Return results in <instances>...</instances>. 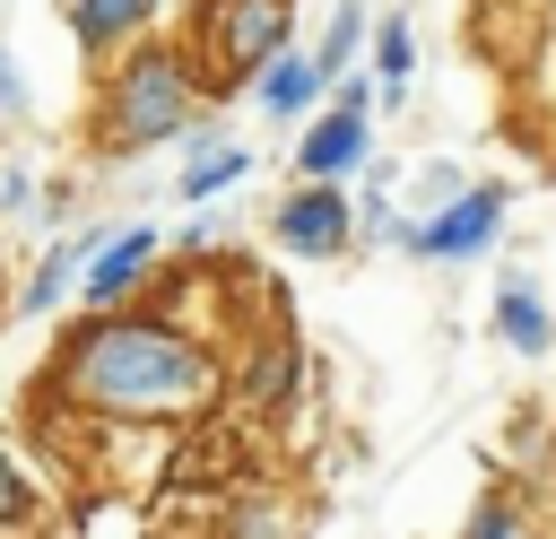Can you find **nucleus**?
Masks as SVG:
<instances>
[{"label":"nucleus","instance_id":"1","mask_svg":"<svg viewBox=\"0 0 556 539\" xmlns=\"http://www.w3.org/2000/svg\"><path fill=\"white\" fill-rule=\"evenodd\" d=\"M208 383H217L208 348L148 313H96L87 330L61 339V391L104 417H174V409L208 400Z\"/></svg>","mask_w":556,"mask_h":539},{"label":"nucleus","instance_id":"2","mask_svg":"<svg viewBox=\"0 0 556 539\" xmlns=\"http://www.w3.org/2000/svg\"><path fill=\"white\" fill-rule=\"evenodd\" d=\"M200 70L191 52L174 43H130L113 70H104V96H96V148L104 156H139L156 139H174L191 113H200Z\"/></svg>","mask_w":556,"mask_h":539},{"label":"nucleus","instance_id":"3","mask_svg":"<svg viewBox=\"0 0 556 539\" xmlns=\"http://www.w3.org/2000/svg\"><path fill=\"white\" fill-rule=\"evenodd\" d=\"M504 209H513V191H504V183H469L460 200L426 209V217L400 235V252H417V261H478V252L504 235Z\"/></svg>","mask_w":556,"mask_h":539},{"label":"nucleus","instance_id":"4","mask_svg":"<svg viewBox=\"0 0 556 539\" xmlns=\"http://www.w3.org/2000/svg\"><path fill=\"white\" fill-rule=\"evenodd\" d=\"M208 17H217V70H226L208 96L252 87V78L287 52V26H295V9H287V0H217Z\"/></svg>","mask_w":556,"mask_h":539},{"label":"nucleus","instance_id":"5","mask_svg":"<svg viewBox=\"0 0 556 539\" xmlns=\"http://www.w3.org/2000/svg\"><path fill=\"white\" fill-rule=\"evenodd\" d=\"M269 235H278V252H295V261H339V252L356 243V200L330 191V183H295V191L269 209Z\"/></svg>","mask_w":556,"mask_h":539},{"label":"nucleus","instance_id":"6","mask_svg":"<svg viewBox=\"0 0 556 539\" xmlns=\"http://www.w3.org/2000/svg\"><path fill=\"white\" fill-rule=\"evenodd\" d=\"M365 148H374V113L321 104V113L304 122V139H295V174H304V183H330V191H348V174L365 165Z\"/></svg>","mask_w":556,"mask_h":539},{"label":"nucleus","instance_id":"7","mask_svg":"<svg viewBox=\"0 0 556 539\" xmlns=\"http://www.w3.org/2000/svg\"><path fill=\"white\" fill-rule=\"evenodd\" d=\"M156 9H165V0H61V17H70V43H78L87 61H113V52L148 43Z\"/></svg>","mask_w":556,"mask_h":539},{"label":"nucleus","instance_id":"8","mask_svg":"<svg viewBox=\"0 0 556 539\" xmlns=\"http://www.w3.org/2000/svg\"><path fill=\"white\" fill-rule=\"evenodd\" d=\"M148 261H156V226H148V217H139V226H113V235H104V252L87 261L78 296H87L96 313H122V296L148 278Z\"/></svg>","mask_w":556,"mask_h":539},{"label":"nucleus","instance_id":"9","mask_svg":"<svg viewBox=\"0 0 556 539\" xmlns=\"http://www.w3.org/2000/svg\"><path fill=\"white\" fill-rule=\"evenodd\" d=\"M252 104H261L269 122H304L313 104H330V96H321V78H313V52H295V43H287V52L252 78Z\"/></svg>","mask_w":556,"mask_h":539},{"label":"nucleus","instance_id":"10","mask_svg":"<svg viewBox=\"0 0 556 539\" xmlns=\"http://www.w3.org/2000/svg\"><path fill=\"white\" fill-rule=\"evenodd\" d=\"M495 339L521 348V356H547V348H556V313L539 304L530 278H504V287H495Z\"/></svg>","mask_w":556,"mask_h":539},{"label":"nucleus","instance_id":"11","mask_svg":"<svg viewBox=\"0 0 556 539\" xmlns=\"http://www.w3.org/2000/svg\"><path fill=\"white\" fill-rule=\"evenodd\" d=\"M104 252V226H87L78 243H52L43 261H35V278H26V296H17V313H52L61 296H70V278H87V261Z\"/></svg>","mask_w":556,"mask_h":539},{"label":"nucleus","instance_id":"12","mask_svg":"<svg viewBox=\"0 0 556 539\" xmlns=\"http://www.w3.org/2000/svg\"><path fill=\"white\" fill-rule=\"evenodd\" d=\"M252 174V148H235V139H208V148H191L182 156V174H174V191L200 209V200H217V191H235Z\"/></svg>","mask_w":556,"mask_h":539},{"label":"nucleus","instance_id":"13","mask_svg":"<svg viewBox=\"0 0 556 539\" xmlns=\"http://www.w3.org/2000/svg\"><path fill=\"white\" fill-rule=\"evenodd\" d=\"M408 70H417V26H408V17H382V26H374V87L400 104V96H408Z\"/></svg>","mask_w":556,"mask_h":539},{"label":"nucleus","instance_id":"14","mask_svg":"<svg viewBox=\"0 0 556 539\" xmlns=\"http://www.w3.org/2000/svg\"><path fill=\"white\" fill-rule=\"evenodd\" d=\"M356 43H365V9H339V17H330V35L313 43V78H321V96H330V87H348Z\"/></svg>","mask_w":556,"mask_h":539},{"label":"nucleus","instance_id":"15","mask_svg":"<svg viewBox=\"0 0 556 539\" xmlns=\"http://www.w3.org/2000/svg\"><path fill=\"white\" fill-rule=\"evenodd\" d=\"M460 539H521V513H513L504 496H478L469 522H460Z\"/></svg>","mask_w":556,"mask_h":539},{"label":"nucleus","instance_id":"16","mask_svg":"<svg viewBox=\"0 0 556 539\" xmlns=\"http://www.w3.org/2000/svg\"><path fill=\"white\" fill-rule=\"evenodd\" d=\"M0 113H9V122H26V113H35V96H26V70H17V52H9V43H0Z\"/></svg>","mask_w":556,"mask_h":539},{"label":"nucleus","instance_id":"17","mask_svg":"<svg viewBox=\"0 0 556 539\" xmlns=\"http://www.w3.org/2000/svg\"><path fill=\"white\" fill-rule=\"evenodd\" d=\"M17 513H26V469L0 452V522H17Z\"/></svg>","mask_w":556,"mask_h":539},{"label":"nucleus","instance_id":"18","mask_svg":"<svg viewBox=\"0 0 556 539\" xmlns=\"http://www.w3.org/2000/svg\"><path fill=\"white\" fill-rule=\"evenodd\" d=\"M26 200H35V174L9 165V174H0V209H26Z\"/></svg>","mask_w":556,"mask_h":539}]
</instances>
